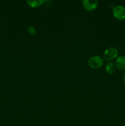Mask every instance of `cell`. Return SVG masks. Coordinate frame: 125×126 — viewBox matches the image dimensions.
Here are the masks:
<instances>
[{
	"label": "cell",
	"mask_w": 125,
	"mask_h": 126,
	"mask_svg": "<svg viewBox=\"0 0 125 126\" xmlns=\"http://www.w3.org/2000/svg\"><path fill=\"white\" fill-rule=\"evenodd\" d=\"M103 63H104V60L99 55L92 56L88 60V65L92 68H99L102 66Z\"/></svg>",
	"instance_id": "cell-1"
},
{
	"label": "cell",
	"mask_w": 125,
	"mask_h": 126,
	"mask_svg": "<svg viewBox=\"0 0 125 126\" xmlns=\"http://www.w3.org/2000/svg\"><path fill=\"white\" fill-rule=\"evenodd\" d=\"M118 51L115 47H110L105 50L103 54V57L105 60L110 61L117 57Z\"/></svg>",
	"instance_id": "cell-2"
},
{
	"label": "cell",
	"mask_w": 125,
	"mask_h": 126,
	"mask_svg": "<svg viewBox=\"0 0 125 126\" xmlns=\"http://www.w3.org/2000/svg\"><path fill=\"white\" fill-rule=\"evenodd\" d=\"M113 14L117 19L122 20L125 19V7L121 5H117L113 10Z\"/></svg>",
	"instance_id": "cell-3"
},
{
	"label": "cell",
	"mask_w": 125,
	"mask_h": 126,
	"mask_svg": "<svg viewBox=\"0 0 125 126\" xmlns=\"http://www.w3.org/2000/svg\"><path fill=\"white\" fill-rule=\"evenodd\" d=\"M82 3L86 9L88 11H93L98 6V1L96 0H83Z\"/></svg>",
	"instance_id": "cell-4"
},
{
	"label": "cell",
	"mask_w": 125,
	"mask_h": 126,
	"mask_svg": "<svg viewBox=\"0 0 125 126\" xmlns=\"http://www.w3.org/2000/svg\"><path fill=\"white\" fill-rule=\"evenodd\" d=\"M115 66L120 70H125V56L118 57L115 61Z\"/></svg>",
	"instance_id": "cell-5"
},
{
	"label": "cell",
	"mask_w": 125,
	"mask_h": 126,
	"mask_svg": "<svg viewBox=\"0 0 125 126\" xmlns=\"http://www.w3.org/2000/svg\"><path fill=\"white\" fill-rule=\"evenodd\" d=\"M116 70V66L112 62H109L105 65V71L110 75H112L115 72Z\"/></svg>",
	"instance_id": "cell-6"
},
{
	"label": "cell",
	"mask_w": 125,
	"mask_h": 126,
	"mask_svg": "<svg viewBox=\"0 0 125 126\" xmlns=\"http://www.w3.org/2000/svg\"><path fill=\"white\" fill-rule=\"evenodd\" d=\"M45 1L44 0H28L27 3L29 6L33 7H36L42 4Z\"/></svg>",
	"instance_id": "cell-7"
},
{
	"label": "cell",
	"mask_w": 125,
	"mask_h": 126,
	"mask_svg": "<svg viewBox=\"0 0 125 126\" xmlns=\"http://www.w3.org/2000/svg\"><path fill=\"white\" fill-rule=\"evenodd\" d=\"M27 30L31 34H35L36 33V30L33 26H28L27 27Z\"/></svg>",
	"instance_id": "cell-8"
},
{
	"label": "cell",
	"mask_w": 125,
	"mask_h": 126,
	"mask_svg": "<svg viewBox=\"0 0 125 126\" xmlns=\"http://www.w3.org/2000/svg\"><path fill=\"white\" fill-rule=\"evenodd\" d=\"M123 79L124 82H125V73L123 75Z\"/></svg>",
	"instance_id": "cell-9"
}]
</instances>
